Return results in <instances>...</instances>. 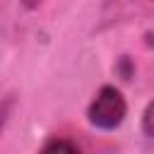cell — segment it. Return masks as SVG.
Returning a JSON list of instances; mask_svg holds the SVG:
<instances>
[{
  "instance_id": "1",
  "label": "cell",
  "mask_w": 154,
  "mask_h": 154,
  "mask_svg": "<svg viewBox=\"0 0 154 154\" xmlns=\"http://www.w3.org/2000/svg\"><path fill=\"white\" fill-rule=\"evenodd\" d=\"M128 116V101L120 89L103 84L87 108V120L99 130H116Z\"/></svg>"
},
{
  "instance_id": "2",
  "label": "cell",
  "mask_w": 154,
  "mask_h": 154,
  "mask_svg": "<svg viewBox=\"0 0 154 154\" xmlns=\"http://www.w3.org/2000/svg\"><path fill=\"white\" fill-rule=\"evenodd\" d=\"M140 128H142V135L147 137V140H154V99L147 103V108L142 111V123H140Z\"/></svg>"
},
{
  "instance_id": "3",
  "label": "cell",
  "mask_w": 154,
  "mask_h": 154,
  "mask_svg": "<svg viewBox=\"0 0 154 154\" xmlns=\"http://www.w3.org/2000/svg\"><path fill=\"white\" fill-rule=\"evenodd\" d=\"M41 149H43V152H77V142L60 140V137H51Z\"/></svg>"
},
{
  "instance_id": "4",
  "label": "cell",
  "mask_w": 154,
  "mask_h": 154,
  "mask_svg": "<svg viewBox=\"0 0 154 154\" xmlns=\"http://www.w3.org/2000/svg\"><path fill=\"white\" fill-rule=\"evenodd\" d=\"M22 5H24L26 10H34V7H38V5H41V0H22Z\"/></svg>"
}]
</instances>
